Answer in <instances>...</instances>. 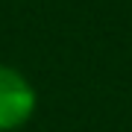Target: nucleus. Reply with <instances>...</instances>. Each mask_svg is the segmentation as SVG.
<instances>
[{"label":"nucleus","instance_id":"1","mask_svg":"<svg viewBox=\"0 0 132 132\" xmlns=\"http://www.w3.org/2000/svg\"><path fill=\"white\" fill-rule=\"evenodd\" d=\"M38 97L32 82L18 68L0 62V132H15L27 126L35 114Z\"/></svg>","mask_w":132,"mask_h":132}]
</instances>
